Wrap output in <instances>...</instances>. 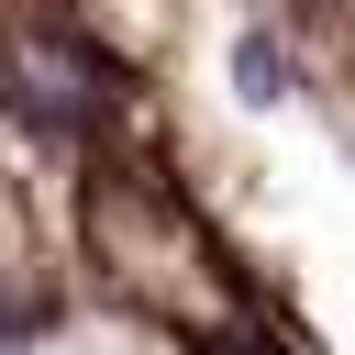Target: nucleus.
I'll list each match as a JSON object with an SVG mask.
<instances>
[{"label": "nucleus", "instance_id": "1", "mask_svg": "<svg viewBox=\"0 0 355 355\" xmlns=\"http://www.w3.org/2000/svg\"><path fill=\"white\" fill-rule=\"evenodd\" d=\"M288 78H300V67H288V44H266V33H244V44H233V89H244V100H288Z\"/></svg>", "mask_w": 355, "mask_h": 355}]
</instances>
